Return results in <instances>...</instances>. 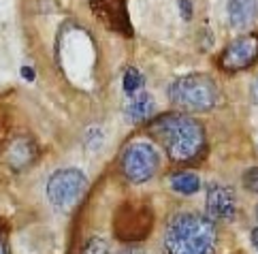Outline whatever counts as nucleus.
I'll return each mask as SVG.
<instances>
[{"label": "nucleus", "instance_id": "f257e3e1", "mask_svg": "<svg viewBox=\"0 0 258 254\" xmlns=\"http://www.w3.org/2000/svg\"><path fill=\"white\" fill-rule=\"evenodd\" d=\"M218 243L216 226L207 216L192 212L177 214L164 233V248L169 254H214Z\"/></svg>", "mask_w": 258, "mask_h": 254}, {"label": "nucleus", "instance_id": "f03ea898", "mask_svg": "<svg viewBox=\"0 0 258 254\" xmlns=\"http://www.w3.org/2000/svg\"><path fill=\"white\" fill-rule=\"evenodd\" d=\"M154 135L167 148L169 158L175 162H188L199 156L205 145V133L203 126L190 115L171 113L162 115L152 124Z\"/></svg>", "mask_w": 258, "mask_h": 254}, {"label": "nucleus", "instance_id": "7ed1b4c3", "mask_svg": "<svg viewBox=\"0 0 258 254\" xmlns=\"http://www.w3.org/2000/svg\"><path fill=\"white\" fill-rule=\"evenodd\" d=\"M171 103L183 111H211L220 101V88L207 75H186L175 79L169 88Z\"/></svg>", "mask_w": 258, "mask_h": 254}, {"label": "nucleus", "instance_id": "20e7f679", "mask_svg": "<svg viewBox=\"0 0 258 254\" xmlns=\"http://www.w3.org/2000/svg\"><path fill=\"white\" fill-rule=\"evenodd\" d=\"M88 190V177L79 169H60L47 181V199L60 212L73 210Z\"/></svg>", "mask_w": 258, "mask_h": 254}, {"label": "nucleus", "instance_id": "39448f33", "mask_svg": "<svg viewBox=\"0 0 258 254\" xmlns=\"http://www.w3.org/2000/svg\"><path fill=\"white\" fill-rule=\"evenodd\" d=\"M160 169V154L152 143H133L122 154V171L128 181H150Z\"/></svg>", "mask_w": 258, "mask_h": 254}, {"label": "nucleus", "instance_id": "423d86ee", "mask_svg": "<svg viewBox=\"0 0 258 254\" xmlns=\"http://www.w3.org/2000/svg\"><path fill=\"white\" fill-rule=\"evenodd\" d=\"M258 58V36L245 34L239 36L220 56V67L224 71H243L250 65H254Z\"/></svg>", "mask_w": 258, "mask_h": 254}, {"label": "nucleus", "instance_id": "0eeeda50", "mask_svg": "<svg viewBox=\"0 0 258 254\" xmlns=\"http://www.w3.org/2000/svg\"><path fill=\"white\" fill-rule=\"evenodd\" d=\"M205 212L211 222H230L237 214L235 190L224 184H214L207 190Z\"/></svg>", "mask_w": 258, "mask_h": 254}, {"label": "nucleus", "instance_id": "6e6552de", "mask_svg": "<svg viewBox=\"0 0 258 254\" xmlns=\"http://www.w3.org/2000/svg\"><path fill=\"white\" fill-rule=\"evenodd\" d=\"M36 145L28 137H15L7 148V162L13 171H24L34 165L36 160Z\"/></svg>", "mask_w": 258, "mask_h": 254}, {"label": "nucleus", "instance_id": "1a4fd4ad", "mask_svg": "<svg viewBox=\"0 0 258 254\" xmlns=\"http://www.w3.org/2000/svg\"><path fill=\"white\" fill-rule=\"evenodd\" d=\"M154 111H156V101L147 90H139V92L131 94L124 103V115L131 124H139V122L150 120Z\"/></svg>", "mask_w": 258, "mask_h": 254}, {"label": "nucleus", "instance_id": "9d476101", "mask_svg": "<svg viewBox=\"0 0 258 254\" xmlns=\"http://www.w3.org/2000/svg\"><path fill=\"white\" fill-rule=\"evenodd\" d=\"M258 15L256 0H230L228 3V20L235 30H247L254 26Z\"/></svg>", "mask_w": 258, "mask_h": 254}, {"label": "nucleus", "instance_id": "9b49d317", "mask_svg": "<svg viewBox=\"0 0 258 254\" xmlns=\"http://www.w3.org/2000/svg\"><path fill=\"white\" fill-rule=\"evenodd\" d=\"M171 188L179 195H195L201 190V177L190 173V171H181V173L171 177Z\"/></svg>", "mask_w": 258, "mask_h": 254}, {"label": "nucleus", "instance_id": "f8f14e48", "mask_svg": "<svg viewBox=\"0 0 258 254\" xmlns=\"http://www.w3.org/2000/svg\"><path fill=\"white\" fill-rule=\"evenodd\" d=\"M122 86H124V92L126 96H131L135 92H139V90H143V75L137 69H126L124 73V81H122Z\"/></svg>", "mask_w": 258, "mask_h": 254}, {"label": "nucleus", "instance_id": "ddd939ff", "mask_svg": "<svg viewBox=\"0 0 258 254\" xmlns=\"http://www.w3.org/2000/svg\"><path fill=\"white\" fill-rule=\"evenodd\" d=\"M86 254H109V248H107L105 239H100V237L90 239V243L86 246Z\"/></svg>", "mask_w": 258, "mask_h": 254}, {"label": "nucleus", "instance_id": "4468645a", "mask_svg": "<svg viewBox=\"0 0 258 254\" xmlns=\"http://www.w3.org/2000/svg\"><path fill=\"white\" fill-rule=\"evenodd\" d=\"M243 186L247 190H252V193H258V167H254V169L243 173Z\"/></svg>", "mask_w": 258, "mask_h": 254}, {"label": "nucleus", "instance_id": "2eb2a0df", "mask_svg": "<svg viewBox=\"0 0 258 254\" xmlns=\"http://www.w3.org/2000/svg\"><path fill=\"white\" fill-rule=\"evenodd\" d=\"M22 75H24V79L32 81V79H34V71H32V69H22Z\"/></svg>", "mask_w": 258, "mask_h": 254}, {"label": "nucleus", "instance_id": "dca6fc26", "mask_svg": "<svg viewBox=\"0 0 258 254\" xmlns=\"http://www.w3.org/2000/svg\"><path fill=\"white\" fill-rule=\"evenodd\" d=\"M252 101L258 103V79L254 81V86H252Z\"/></svg>", "mask_w": 258, "mask_h": 254}, {"label": "nucleus", "instance_id": "f3484780", "mask_svg": "<svg viewBox=\"0 0 258 254\" xmlns=\"http://www.w3.org/2000/svg\"><path fill=\"white\" fill-rule=\"evenodd\" d=\"M0 254H9V246L5 237H0Z\"/></svg>", "mask_w": 258, "mask_h": 254}, {"label": "nucleus", "instance_id": "a211bd4d", "mask_svg": "<svg viewBox=\"0 0 258 254\" xmlns=\"http://www.w3.org/2000/svg\"><path fill=\"white\" fill-rule=\"evenodd\" d=\"M252 243H254V248H256V252H258V226L252 231Z\"/></svg>", "mask_w": 258, "mask_h": 254}, {"label": "nucleus", "instance_id": "6ab92c4d", "mask_svg": "<svg viewBox=\"0 0 258 254\" xmlns=\"http://www.w3.org/2000/svg\"><path fill=\"white\" fill-rule=\"evenodd\" d=\"M135 250H137V248H124V250H122V252H119V254H133Z\"/></svg>", "mask_w": 258, "mask_h": 254}, {"label": "nucleus", "instance_id": "aec40b11", "mask_svg": "<svg viewBox=\"0 0 258 254\" xmlns=\"http://www.w3.org/2000/svg\"><path fill=\"white\" fill-rule=\"evenodd\" d=\"M256 212H258V210H256Z\"/></svg>", "mask_w": 258, "mask_h": 254}]
</instances>
